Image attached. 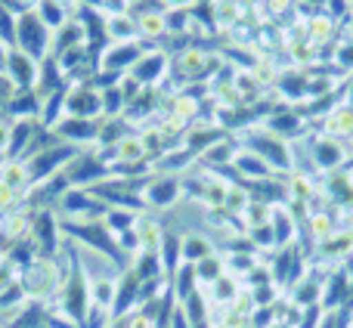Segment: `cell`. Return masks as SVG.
Here are the masks:
<instances>
[{
	"label": "cell",
	"instance_id": "cell-31",
	"mask_svg": "<svg viewBox=\"0 0 353 328\" xmlns=\"http://www.w3.org/2000/svg\"><path fill=\"white\" fill-rule=\"evenodd\" d=\"M341 99L347 105H353V74L350 78H344V84H341Z\"/></svg>",
	"mask_w": 353,
	"mask_h": 328
},
{
	"label": "cell",
	"instance_id": "cell-36",
	"mask_svg": "<svg viewBox=\"0 0 353 328\" xmlns=\"http://www.w3.org/2000/svg\"><path fill=\"white\" fill-rule=\"evenodd\" d=\"M270 328H294V325H288V322H273Z\"/></svg>",
	"mask_w": 353,
	"mask_h": 328
},
{
	"label": "cell",
	"instance_id": "cell-30",
	"mask_svg": "<svg viewBox=\"0 0 353 328\" xmlns=\"http://www.w3.org/2000/svg\"><path fill=\"white\" fill-rule=\"evenodd\" d=\"M10 130H12V121H3V118H0V155H6V146H10Z\"/></svg>",
	"mask_w": 353,
	"mask_h": 328
},
{
	"label": "cell",
	"instance_id": "cell-1",
	"mask_svg": "<svg viewBox=\"0 0 353 328\" xmlns=\"http://www.w3.org/2000/svg\"><path fill=\"white\" fill-rule=\"evenodd\" d=\"M62 267L56 263V257H34L28 267H22L19 273V282H22L28 300H41V304H50V300L59 294L62 288Z\"/></svg>",
	"mask_w": 353,
	"mask_h": 328
},
{
	"label": "cell",
	"instance_id": "cell-24",
	"mask_svg": "<svg viewBox=\"0 0 353 328\" xmlns=\"http://www.w3.org/2000/svg\"><path fill=\"white\" fill-rule=\"evenodd\" d=\"M223 273H226V257L220 254V251H214L211 257H205V260H199V263H195V276H199V288L214 285V282H217Z\"/></svg>",
	"mask_w": 353,
	"mask_h": 328
},
{
	"label": "cell",
	"instance_id": "cell-38",
	"mask_svg": "<svg viewBox=\"0 0 353 328\" xmlns=\"http://www.w3.org/2000/svg\"><path fill=\"white\" fill-rule=\"evenodd\" d=\"M124 3H128V6H130V3H134V0H124Z\"/></svg>",
	"mask_w": 353,
	"mask_h": 328
},
{
	"label": "cell",
	"instance_id": "cell-12",
	"mask_svg": "<svg viewBox=\"0 0 353 328\" xmlns=\"http://www.w3.org/2000/svg\"><path fill=\"white\" fill-rule=\"evenodd\" d=\"M134 236H137V254L146 251V254H159L161 242H165V226H161L159 217L152 214H140L134 226Z\"/></svg>",
	"mask_w": 353,
	"mask_h": 328
},
{
	"label": "cell",
	"instance_id": "cell-13",
	"mask_svg": "<svg viewBox=\"0 0 353 328\" xmlns=\"http://www.w3.org/2000/svg\"><path fill=\"white\" fill-rule=\"evenodd\" d=\"M242 279L239 276H232V273H223L214 285H208L205 288V298H208V304H211V310L217 307V310H226V307H232L239 298H242Z\"/></svg>",
	"mask_w": 353,
	"mask_h": 328
},
{
	"label": "cell",
	"instance_id": "cell-21",
	"mask_svg": "<svg viewBox=\"0 0 353 328\" xmlns=\"http://www.w3.org/2000/svg\"><path fill=\"white\" fill-rule=\"evenodd\" d=\"M0 183L12 189L16 195H25L31 189V170H28V161L22 158H6L3 167H0Z\"/></svg>",
	"mask_w": 353,
	"mask_h": 328
},
{
	"label": "cell",
	"instance_id": "cell-40",
	"mask_svg": "<svg viewBox=\"0 0 353 328\" xmlns=\"http://www.w3.org/2000/svg\"><path fill=\"white\" fill-rule=\"evenodd\" d=\"M350 229H353V226H350Z\"/></svg>",
	"mask_w": 353,
	"mask_h": 328
},
{
	"label": "cell",
	"instance_id": "cell-2",
	"mask_svg": "<svg viewBox=\"0 0 353 328\" xmlns=\"http://www.w3.org/2000/svg\"><path fill=\"white\" fill-rule=\"evenodd\" d=\"M239 146L248 149V152L261 155L276 174L288 176L294 170V155H292V143H282L279 136L267 134L263 127H251V130H242L239 134Z\"/></svg>",
	"mask_w": 353,
	"mask_h": 328
},
{
	"label": "cell",
	"instance_id": "cell-37",
	"mask_svg": "<svg viewBox=\"0 0 353 328\" xmlns=\"http://www.w3.org/2000/svg\"><path fill=\"white\" fill-rule=\"evenodd\" d=\"M6 260V254H3V248H0V263H3Z\"/></svg>",
	"mask_w": 353,
	"mask_h": 328
},
{
	"label": "cell",
	"instance_id": "cell-18",
	"mask_svg": "<svg viewBox=\"0 0 353 328\" xmlns=\"http://www.w3.org/2000/svg\"><path fill=\"white\" fill-rule=\"evenodd\" d=\"M325 62H329V65L338 72V78H350V74H353V31L350 28L341 31V37H338L335 47L329 50Z\"/></svg>",
	"mask_w": 353,
	"mask_h": 328
},
{
	"label": "cell",
	"instance_id": "cell-34",
	"mask_svg": "<svg viewBox=\"0 0 353 328\" xmlns=\"http://www.w3.org/2000/svg\"><path fill=\"white\" fill-rule=\"evenodd\" d=\"M56 3L65 6V10H74V3H78V0H56Z\"/></svg>",
	"mask_w": 353,
	"mask_h": 328
},
{
	"label": "cell",
	"instance_id": "cell-10",
	"mask_svg": "<svg viewBox=\"0 0 353 328\" xmlns=\"http://www.w3.org/2000/svg\"><path fill=\"white\" fill-rule=\"evenodd\" d=\"M325 273H329V269H313V267H310V269H307V276L292 288V291L285 294V298L292 300L298 310H307V307H319V304H323Z\"/></svg>",
	"mask_w": 353,
	"mask_h": 328
},
{
	"label": "cell",
	"instance_id": "cell-33",
	"mask_svg": "<svg viewBox=\"0 0 353 328\" xmlns=\"http://www.w3.org/2000/svg\"><path fill=\"white\" fill-rule=\"evenodd\" d=\"M168 10H192L195 0H165Z\"/></svg>",
	"mask_w": 353,
	"mask_h": 328
},
{
	"label": "cell",
	"instance_id": "cell-8",
	"mask_svg": "<svg viewBox=\"0 0 353 328\" xmlns=\"http://www.w3.org/2000/svg\"><path fill=\"white\" fill-rule=\"evenodd\" d=\"M313 254H316L319 263H325V267H341L344 260H350L353 257V229L350 226H341L338 232H332L325 242H319L316 248H313Z\"/></svg>",
	"mask_w": 353,
	"mask_h": 328
},
{
	"label": "cell",
	"instance_id": "cell-28",
	"mask_svg": "<svg viewBox=\"0 0 353 328\" xmlns=\"http://www.w3.org/2000/svg\"><path fill=\"white\" fill-rule=\"evenodd\" d=\"M19 273H22V269H19L16 263L6 257V260L0 263V291H3V288H10L12 282H19Z\"/></svg>",
	"mask_w": 353,
	"mask_h": 328
},
{
	"label": "cell",
	"instance_id": "cell-19",
	"mask_svg": "<svg viewBox=\"0 0 353 328\" xmlns=\"http://www.w3.org/2000/svg\"><path fill=\"white\" fill-rule=\"evenodd\" d=\"M105 37H109V43L140 41V31H137V19L130 16V12H112V16H105Z\"/></svg>",
	"mask_w": 353,
	"mask_h": 328
},
{
	"label": "cell",
	"instance_id": "cell-16",
	"mask_svg": "<svg viewBox=\"0 0 353 328\" xmlns=\"http://www.w3.org/2000/svg\"><path fill=\"white\" fill-rule=\"evenodd\" d=\"M350 130H353V105L338 99L329 115L319 121V134H329V136H335V140H347Z\"/></svg>",
	"mask_w": 353,
	"mask_h": 328
},
{
	"label": "cell",
	"instance_id": "cell-17",
	"mask_svg": "<svg viewBox=\"0 0 353 328\" xmlns=\"http://www.w3.org/2000/svg\"><path fill=\"white\" fill-rule=\"evenodd\" d=\"M270 229H273L276 248H288V245L298 242L301 226L294 223V217L288 214V207H285V205H276L273 211H270Z\"/></svg>",
	"mask_w": 353,
	"mask_h": 328
},
{
	"label": "cell",
	"instance_id": "cell-25",
	"mask_svg": "<svg viewBox=\"0 0 353 328\" xmlns=\"http://www.w3.org/2000/svg\"><path fill=\"white\" fill-rule=\"evenodd\" d=\"M137 31H140V41H165L168 37V22L165 12H149V16L137 19Z\"/></svg>",
	"mask_w": 353,
	"mask_h": 328
},
{
	"label": "cell",
	"instance_id": "cell-3",
	"mask_svg": "<svg viewBox=\"0 0 353 328\" xmlns=\"http://www.w3.org/2000/svg\"><path fill=\"white\" fill-rule=\"evenodd\" d=\"M304 152L310 155L313 167L319 170V174H332V170L338 167H347L350 164V149L344 140H335V136L329 134H316V130H310V134L304 136Z\"/></svg>",
	"mask_w": 353,
	"mask_h": 328
},
{
	"label": "cell",
	"instance_id": "cell-11",
	"mask_svg": "<svg viewBox=\"0 0 353 328\" xmlns=\"http://www.w3.org/2000/svg\"><path fill=\"white\" fill-rule=\"evenodd\" d=\"M6 65V78H10L12 87H19V90H28V87H37V72H41V62H34L31 56H25L22 50H12V53H6L3 59Z\"/></svg>",
	"mask_w": 353,
	"mask_h": 328
},
{
	"label": "cell",
	"instance_id": "cell-35",
	"mask_svg": "<svg viewBox=\"0 0 353 328\" xmlns=\"http://www.w3.org/2000/svg\"><path fill=\"white\" fill-rule=\"evenodd\" d=\"M344 143H347V149H350V161H353V130H350V136H347Z\"/></svg>",
	"mask_w": 353,
	"mask_h": 328
},
{
	"label": "cell",
	"instance_id": "cell-32",
	"mask_svg": "<svg viewBox=\"0 0 353 328\" xmlns=\"http://www.w3.org/2000/svg\"><path fill=\"white\" fill-rule=\"evenodd\" d=\"M298 6H304V10H313V16L316 12H323V6H325V0H294Z\"/></svg>",
	"mask_w": 353,
	"mask_h": 328
},
{
	"label": "cell",
	"instance_id": "cell-39",
	"mask_svg": "<svg viewBox=\"0 0 353 328\" xmlns=\"http://www.w3.org/2000/svg\"><path fill=\"white\" fill-rule=\"evenodd\" d=\"M350 3H353V0H350Z\"/></svg>",
	"mask_w": 353,
	"mask_h": 328
},
{
	"label": "cell",
	"instance_id": "cell-14",
	"mask_svg": "<svg viewBox=\"0 0 353 328\" xmlns=\"http://www.w3.org/2000/svg\"><path fill=\"white\" fill-rule=\"evenodd\" d=\"M232 170L239 174L236 183H254V180H270V176H282V174H276L261 155L248 152V149H239V155L232 158Z\"/></svg>",
	"mask_w": 353,
	"mask_h": 328
},
{
	"label": "cell",
	"instance_id": "cell-22",
	"mask_svg": "<svg viewBox=\"0 0 353 328\" xmlns=\"http://www.w3.org/2000/svg\"><path fill=\"white\" fill-rule=\"evenodd\" d=\"M159 260H161V269H165V279H171L183 263V236L165 229V242H161V248H159Z\"/></svg>",
	"mask_w": 353,
	"mask_h": 328
},
{
	"label": "cell",
	"instance_id": "cell-23",
	"mask_svg": "<svg viewBox=\"0 0 353 328\" xmlns=\"http://www.w3.org/2000/svg\"><path fill=\"white\" fill-rule=\"evenodd\" d=\"M214 254V242L205 236V232H186L183 236V263H199L205 257Z\"/></svg>",
	"mask_w": 353,
	"mask_h": 328
},
{
	"label": "cell",
	"instance_id": "cell-15",
	"mask_svg": "<svg viewBox=\"0 0 353 328\" xmlns=\"http://www.w3.org/2000/svg\"><path fill=\"white\" fill-rule=\"evenodd\" d=\"M56 134L62 140H68V146H81V143H93L99 140V121H87V118H72L65 121H56Z\"/></svg>",
	"mask_w": 353,
	"mask_h": 328
},
{
	"label": "cell",
	"instance_id": "cell-4",
	"mask_svg": "<svg viewBox=\"0 0 353 328\" xmlns=\"http://www.w3.org/2000/svg\"><path fill=\"white\" fill-rule=\"evenodd\" d=\"M16 43L19 50H22L25 56H31L34 62L43 59V53H47L50 47H53V31L43 25V19L37 16L34 10H25L22 16L16 19Z\"/></svg>",
	"mask_w": 353,
	"mask_h": 328
},
{
	"label": "cell",
	"instance_id": "cell-26",
	"mask_svg": "<svg viewBox=\"0 0 353 328\" xmlns=\"http://www.w3.org/2000/svg\"><path fill=\"white\" fill-rule=\"evenodd\" d=\"M251 195L242 183H230V192H226V201H223V211L232 214V217H242V211L248 207Z\"/></svg>",
	"mask_w": 353,
	"mask_h": 328
},
{
	"label": "cell",
	"instance_id": "cell-29",
	"mask_svg": "<svg viewBox=\"0 0 353 328\" xmlns=\"http://www.w3.org/2000/svg\"><path fill=\"white\" fill-rule=\"evenodd\" d=\"M128 328H155V319L146 316L143 310H134V313L128 316Z\"/></svg>",
	"mask_w": 353,
	"mask_h": 328
},
{
	"label": "cell",
	"instance_id": "cell-5",
	"mask_svg": "<svg viewBox=\"0 0 353 328\" xmlns=\"http://www.w3.org/2000/svg\"><path fill=\"white\" fill-rule=\"evenodd\" d=\"M261 127L267 130V134L279 136L282 143H301V140H304V136L313 130V124L307 121L304 115H301L298 105H285V103H279L267 118H263Z\"/></svg>",
	"mask_w": 353,
	"mask_h": 328
},
{
	"label": "cell",
	"instance_id": "cell-20",
	"mask_svg": "<svg viewBox=\"0 0 353 328\" xmlns=\"http://www.w3.org/2000/svg\"><path fill=\"white\" fill-rule=\"evenodd\" d=\"M115 158H118L115 170L118 167H137V164H146L149 152H146V146H143V136L130 130V134L115 146Z\"/></svg>",
	"mask_w": 353,
	"mask_h": 328
},
{
	"label": "cell",
	"instance_id": "cell-7",
	"mask_svg": "<svg viewBox=\"0 0 353 328\" xmlns=\"http://www.w3.org/2000/svg\"><path fill=\"white\" fill-rule=\"evenodd\" d=\"M65 112L72 118H87V121H97L103 115V93L93 84H74L65 96Z\"/></svg>",
	"mask_w": 353,
	"mask_h": 328
},
{
	"label": "cell",
	"instance_id": "cell-27",
	"mask_svg": "<svg viewBox=\"0 0 353 328\" xmlns=\"http://www.w3.org/2000/svg\"><path fill=\"white\" fill-rule=\"evenodd\" d=\"M270 211H273V207H270V205H263V201H254V198H251V201H248V207H245V211H242L245 232H248V229H254V226L270 223Z\"/></svg>",
	"mask_w": 353,
	"mask_h": 328
},
{
	"label": "cell",
	"instance_id": "cell-6",
	"mask_svg": "<svg viewBox=\"0 0 353 328\" xmlns=\"http://www.w3.org/2000/svg\"><path fill=\"white\" fill-rule=\"evenodd\" d=\"M183 198V180L174 174H155L146 176V186H143V201L152 211H168L176 201Z\"/></svg>",
	"mask_w": 353,
	"mask_h": 328
},
{
	"label": "cell",
	"instance_id": "cell-9",
	"mask_svg": "<svg viewBox=\"0 0 353 328\" xmlns=\"http://www.w3.org/2000/svg\"><path fill=\"white\" fill-rule=\"evenodd\" d=\"M168 68H171V56L168 50H146V53L137 59V65L130 68V78H137L143 87H159L168 78Z\"/></svg>",
	"mask_w": 353,
	"mask_h": 328
}]
</instances>
